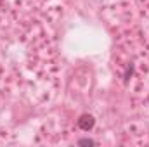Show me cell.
I'll return each mask as SVG.
<instances>
[{"label": "cell", "instance_id": "1", "mask_svg": "<svg viewBox=\"0 0 149 147\" xmlns=\"http://www.w3.org/2000/svg\"><path fill=\"white\" fill-rule=\"evenodd\" d=\"M76 123H78V128H80V130L88 132V130H92V128L95 126V118H94L92 114L85 112V114H80V118H78Z\"/></svg>", "mask_w": 149, "mask_h": 147}, {"label": "cell", "instance_id": "2", "mask_svg": "<svg viewBox=\"0 0 149 147\" xmlns=\"http://www.w3.org/2000/svg\"><path fill=\"white\" fill-rule=\"evenodd\" d=\"M76 144H78V146H97V142H95L94 139H87V137H85V139H80Z\"/></svg>", "mask_w": 149, "mask_h": 147}, {"label": "cell", "instance_id": "3", "mask_svg": "<svg viewBox=\"0 0 149 147\" xmlns=\"http://www.w3.org/2000/svg\"><path fill=\"white\" fill-rule=\"evenodd\" d=\"M132 74H134V64H128L127 66V71H125V80H128Z\"/></svg>", "mask_w": 149, "mask_h": 147}]
</instances>
